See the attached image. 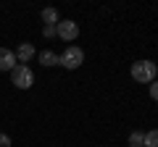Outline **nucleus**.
Instances as JSON below:
<instances>
[{
	"label": "nucleus",
	"mask_w": 158,
	"mask_h": 147,
	"mask_svg": "<svg viewBox=\"0 0 158 147\" xmlns=\"http://www.w3.org/2000/svg\"><path fill=\"white\" fill-rule=\"evenodd\" d=\"M156 74H158V66L153 61H137V63H132V79L140 81V84H150V81H156Z\"/></svg>",
	"instance_id": "1"
},
{
	"label": "nucleus",
	"mask_w": 158,
	"mask_h": 147,
	"mask_svg": "<svg viewBox=\"0 0 158 147\" xmlns=\"http://www.w3.org/2000/svg\"><path fill=\"white\" fill-rule=\"evenodd\" d=\"M11 84L19 87V89H29V87L34 84V74H32V68L24 66V63H19V66L11 71Z\"/></svg>",
	"instance_id": "2"
},
{
	"label": "nucleus",
	"mask_w": 158,
	"mask_h": 147,
	"mask_svg": "<svg viewBox=\"0 0 158 147\" xmlns=\"http://www.w3.org/2000/svg\"><path fill=\"white\" fill-rule=\"evenodd\" d=\"M82 63H85V50H82V47H77V45L66 47V53L61 55V66H63V68H69V71L79 68Z\"/></svg>",
	"instance_id": "3"
},
{
	"label": "nucleus",
	"mask_w": 158,
	"mask_h": 147,
	"mask_svg": "<svg viewBox=\"0 0 158 147\" xmlns=\"http://www.w3.org/2000/svg\"><path fill=\"white\" fill-rule=\"evenodd\" d=\"M56 34L61 37L63 42H74L79 37V24L71 21V18H63V21L56 24Z\"/></svg>",
	"instance_id": "4"
},
{
	"label": "nucleus",
	"mask_w": 158,
	"mask_h": 147,
	"mask_svg": "<svg viewBox=\"0 0 158 147\" xmlns=\"http://www.w3.org/2000/svg\"><path fill=\"white\" fill-rule=\"evenodd\" d=\"M16 66H19L16 53L8 50V47H0V71H13Z\"/></svg>",
	"instance_id": "5"
},
{
	"label": "nucleus",
	"mask_w": 158,
	"mask_h": 147,
	"mask_svg": "<svg viewBox=\"0 0 158 147\" xmlns=\"http://www.w3.org/2000/svg\"><path fill=\"white\" fill-rule=\"evenodd\" d=\"M32 55H34V47L29 45V42H21V45H19V50H16V61L27 66V63H29V58H32Z\"/></svg>",
	"instance_id": "6"
},
{
	"label": "nucleus",
	"mask_w": 158,
	"mask_h": 147,
	"mask_svg": "<svg viewBox=\"0 0 158 147\" xmlns=\"http://www.w3.org/2000/svg\"><path fill=\"white\" fill-rule=\"evenodd\" d=\"M40 63H42V66H61V55L45 50V53H40Z\"/></svg>",
	"instance_id": "7"
},
{
	"label": "nucleus",
	"mask_w": 158,
	"mask_h": 147,
	"mask_svg": "<svg viewBox=\"0 0 158 147\" xmlns=\"http://www.w3.org/2000/svg\"><path fill=\"white\" fill-rule=\"evenodd\" d=\"M42 21H45V26H56V24L61 21V18H58V11L56 8H45V11H42Z\"/></svg>",
	"instance_id": "8"
},
{
	"label": "nucleus",
	"mask_w": 158,
	"mask_h": 147,
	"mask_svg": "<svg viewBox=\"0 0 158 147\" xmlns=\"http://www.w3.org/2000/svg\"><path fill=\"white\" fill-rule=\"evenodd\" d=\"M142 147H158V129L145 131V142H142Z\"/></svg>",
	"instance_id": "9"
},
{
	"label": "nucleus",
	"mask_w": 158,
	"mask_h": 147,
	"mask_svg": "<svg viewBox=\"0 0 158 147\" xmlns=\"http://www.w3.org/2000/svg\"><path fill=\"white\" fill-rule=\"evenodd\" d=\"M145 142V131H132L129 134V147H142Z\"/></svg>",
	"instance_id": "10"
},
{
	"label": "nucleus",
	"mask_w": 158,
	"mask_h": 147,
	"mask_svg": "<svg viewBox=\"0 0 158 147\" xmlns=\"http://www.w3.org/2000/svg\"><path fill=\"white\" fill-rule=\"evenodd\" d=\"M150 97L158 102V79H156V81H150Z\"/></svg>",
	"instance_id": "11"
},
{
	"label": "nucleus",
	"mask_w": 158,
	"mask_h": 147,
	"mask_svg": "<svg viewBox=\"0 0 158 147\" xmlns=\"http://www.w3.org/2000/svg\"><path fill=\"white\" fill-rule=\"evenodd\" d=\"M0 147H11V137L8 134H0Z\"/></svg>",
	"instance_id": "12"
},
{
	"label": "nucleus",
	"mask_w": 158,
	"mask_h": 147,
	"mask_svg": "<svg viewBox=\"0 0 158 147\" xmlns=\"http://www.w3.org/2000/svg\"><path fill=\"white\" fill-rule=\"evenodd\" d=\"M42 34H45V37H56V26H45Z\"/></svg>",
	"instance_id": "13"
}]
</instances>
